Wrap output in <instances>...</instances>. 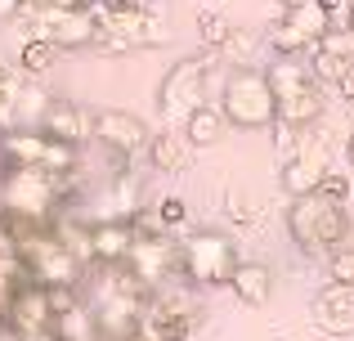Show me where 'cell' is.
<instances>
[{"instance_id":"28","label":"cell","mask_w":354,"mask_h":341,"mask_svg":"<svg viewBox=\"0 0 354 341\" xmlns=\"http://www.w3.org/2000/svg\"><path fill=\"white\" fill-rule=\"evenodd\" d=\"M337 90H341V95H346V99H354V68L346 72V77H341L337 81Z\"/></svg>"},{"instance_id":"6","label":"cell","mask_w":354,"mask_h":341,"mask_svg":"<svg viewBox=\"0 0 354 341\" xmlns=\"http://www.w3.org/2000/svg\"><path fill=\"white\" fill-rule=\"evenodd\" d=\"M328 32H332V14L319 0H292L287 14H278V23L269 27V45H274V54L305 59Z\"/></svg>"},{"instance_id":"19","label":"cell","mask_w":354,"mask_h":341,"mask_svg":"<svg viewBox=\"0 0 354 341\" xmlns=\"http://www.w3.org/2000/svg\"><path fill=\"white\" fill-rule=\"evenodd\" d=\"M59 54H63V45H54L50 36H32V41L18 45V68H23L27 77H45V72L59 63Z\"/></svg>"},{"instance_id":"31","label":"cell","mask_w":354,"mask_h":341,"mask_svg":"<svg viewBox=\"0 0 354 341\" xmlns=\"http://www.w3.org/2000/svg\"><path fill=\"white\" fill-rule=\"evenodd\" d=\"M346 158H350V167H354V131H350V140H346Z\"/></svg>"},{"instance_id":"15","label":"cell","mask_w":354,"mask_h":341,"mask_svg":"<svg viewBox=\"0 0 354 341\" xmlns=\"http://www.w3.org/2000/svg\"><path fill=\"white\" fill-rule=\"evenodd\" d=\"M229 288H234V297L242 306L260 310V306H269V297H274V270H269L265 261H238Z\"/></svg>"},{"instance_id":"20","label":"cell","mask_w":354,"mask_h":341,"mask_svg":"<svg viewBox=\"0 0 354 341\" xmlns=\"http://www.w3.org/2000/svg\"><path fill=\"white\" fill-rule=\"evenodd\" d=\"M54 333H59L63 341H99L104 333H99V324H95V310L90 306H72V310H63V315H54Z\"/></svg>"},{"instance_id":"33","label":"cell","mask_w":354,"mask_h":341,"mask_svg":"<svg viewBox=\"0 0 354 341\" xmlns=\"http://www.w3.org/2000/svg\"><path fill=\"white\" fill-rule=\"evenodd\" d=\"M0 81H5V68H0Z\"/></svg>"},{"instance_id":"11","label":"cell","mask_w":354,"mask_h":341,"mask_svg":"<svg viewBox=\"0 0 354 341\" xmlns=\"http://www.w3.org/2000/svg\"><path fill=\"white\" fill-rule=\"evenodd\" d=\"M193 333V315L175 292H157L144 310V324H139V337L144 341H184Z\"/></svg>"},{"instance_id":"29","label":"cell","mask_w":354,"mask_h":341,"mask_svg":"<svg viewBox=\"0 0 354 341\" xmlns=\"http://www.w3.org/2000/svg\"><path fill=\"white\" fill-rule=\"evenodd\" d=\"M27 341H63V337L54 333V328H45V333H32V337H27Z\"/></svg>"},{"instance_id":"2","label":"cell","mask_w":354,"mask_h":341,"mask_svg":"<svg viewBox=\"0 0 354 341\" xmlns=\"http://www.w3.org/2000/svg\"><path fill=\"white\" fill-rule=\"evenodd\" d=\"M220 108H225L234 131H269L278 122V95L269 72L251 68V63L229 68L225 81H220Z\"/></svg>"},{"instance_id":"23","label":"cell","mask_w":354,"mask_h":341,"mask_svg":"<svg viewBox=\"0 0 354 341\" xmlns=\"http://www.w3.org/2000/svg\"><path fill=\"white\" fill-rule=\"evenodd\" d=\"M251 50H256V36L242 32V27H234V36L220 45V59H225L229 68H238V63H247V59H251Z\"/></svg>"},{"instance_id":"5","label":"cell","mask_w":354,"mask_h":341,"mask_svg":"<svg viewBox=\"0 0 354 341\" xmlns=\"http://www.w3.org/2000/svg\"><path fill=\"white\" fill-rule=\"evenodd\" d=\"M234 270H238V247L229 234L198 229L184 238V279H193L198 288H229Z\"/></svg>"},{"instance_id":"8","label":"cell","mask_w":354,"mask_h":341,"mask_svg":"<svg viewBox=\"0 0 354 341\" xmlns=\"http://www.w3.org/2000/svg\"><path fill=\"white\" fill-rule=\"evenodd\" d=\"M126 265L148 283V288H162V283L180 279L184 274V247H175L166 234H139L130 247Z\"/></svg>"},{"instance_id":"24","label":"cell","mask_w":354,"mask_h":341,"mask_svg":"<svg viewBox=\"0 0 354 341\" xmlns=\"http://www.w3.org/2000/svg\"><path fill=\"white\" fill-rule=\"evenodd\" d=\"M328 283H350L354 288V247L341 243L337 252L328 256Z\"/></svg>"},{"instance_id":"12","label":"cell","mask_w":354,"mask_h":341,"mask_svg":"<svg viewBox=\"0 0 354 341\" xmlns=\"http://www.w3.org/2000/svg\"><path fill=\"white\" fill-rule=\"evenodd\" d=\"M310 315H314V324H319L323 333L350 337L354 333V288L350 283H328V288L314 297Z\"/></svg>"},{"instance_id":"3","label":"cell","mask_w":354,"mask_h":341,"mask_svg":"<svg viewBox=\"0 0 354 341\" xmlns=\"http://www.w3.org/2000/svg\"><path fill=\"white\" fill-rule=\"evenodd\" d=\"M287 234L305 256H332L350 238V211L346 202L305 193V198H292V207H287Z\"/></svg>"},{"instance_id":"13","label":"cell","mask_w":354,"mask_h":341,"mask_svg":"<svg viewBox=\"0 0 354 341\" xmlns=\"http://www.w3.org/2000/svg\"><path fill=\"white\" fill-rule=\"evenodd\" d=\"M139 229L135 220H90V243H95V265H121L135 247Z\"/></svg>"},{"instance_id":"26","label":"cell","mask_w":354,"mask_h":341,"mask_svg":"<svg viewBox=\"0 0 354 341\" xmlns=\"http://www.w3.org/2000/svg\"><path fill=\"white\" fill-rule=\"evenodd\" d=\"M225 202H229V207H225V216H229V220H238V225H251V220H256V211L247 207L242 189H229V193H225Z\"/></svg>"},{"instance_id":"10","label":"cell","mask_w":354,"mask_h":341,"mask_svg":"<svg viewBox=\"0 0 354 341\" xmlns=\"http://www.w3.org/2000/svg\"><path fill=\"white\" fill-rule=\"evenodd\" d=\"M332 171V149L328 135H305V144L283 162V189L292 198H305V193H319L323 175Z\"/></svg>"},{"instance_id":"1","label":"cell","mask_w":354,"mask_h":341,"mask_svg":"<svg viewBox=\"0 0 354 341\" xmlns=\"http://www.w3.org/2000/svg\"><path fill=\"white\" fill-rule=\"evenodd\" d=\"M72 189H77V175H54L41 167H5L0 171V216L27 220V225H54Z\"/></svg>"},{"instance_id":"9","label":"cell","mask_w":354,"mask_h":341,"mask_svg":"<svg viewBox=\"0 0 354 341\" xmlns=\"http://www.w3.org/2000/svg\"><path fill=\"white\" fill-rule=\"evenodd\" d=\"M54 297H50V288L45 283H36V279H23V283H14V292H9V301H5V324L14 328V333H23V337H32V333H45V328H54Z\"/></svg>"},{"instance_id":"14","label":"cell","mask_w":354,"mask_h":341,"mask_svg":"<svg viewBox=\"0 0 354 341\" xmlns=\"http://www.w3.org/2000/svg\"><path fill=\"white\" fill-rule=\"evenodd\" d=\"M41 131H50L54 140H68V144H86V140H95V113L72 104V99H54Z\"/></svg>"},{"instance_id":"25","label":"cell","mask_w":354,"mask_h":341,"mask_svg":"<svg viewBox=\"0 0 354 341\" xmlns=\"http://www.w3.org/2000/svg\"><path fill=\"white\" fill-rule=\"evenodd\" d=\"M319 193H323V198H332V202H346L350 198V175L328 171V175H323V184H319Z\"/></svg>"},{"instance_id":"18","label":"cell","mask_w":354,"mask_h":341,"mask_svg":"<svg viewBox=\"0 0 354 341\" xmlns=\"http://www.w3.org/2000/svg\"><path fill=\"white\" fill-rule=\"evenodd\" d=\"M225 131H229V117H225L220 104H202L198 113L184 122V140H189L193 149H211V144H220Z\"/></svg>"},{"instance_id":"21","label":"cell","mask_w":354,"mask_h":341,"mask_svg":"<svg viewBox=\"0 0 354 341\" xmlns=\"http://www.w3.org/2000/svg\"><path fill=\"white\" fill-rule=\"evenodd\" d=\"M198 36H202V45H207V50H220V45L234 36V23H229L225 14H211V9H202V14H198Z\"/></svg>"},{"instance_id":"17","label":"cell","mask_w":354,"mask_h":341,"mask_svg":"<svg viewBox=\"0 0 354 341\" xmlns=\"http://www.w3.org/2000/svg\"><path fill=\"white\" fill-rule=\"evenodd\" d=\"M148 167L162 171V175H180L184 167H189V140H180L175 126L153 131V140H148Z\"/></svg>"},{"instance_id":"4","label":"cell","mask_w":354,"mask_h":341,"mask_svg":"<svg viewBox=\"0 0 354 341\" xmlns=\"http://www.w3.org/2000/svg\"><path fill=\"white\" fill-rule=\"evenodd\" d=\"M220 63H225V59H220V50H207V45H202V54H189V59H180L171 72H166L162 86H157V113H162L166 126L180 131V126L189 122L202 104H207V95H211V68H220Z\"/></svg>"},{"instance_id":"27","label":"cell","mask_w":354,"mask_h":341,"mask_svg":"<svg viewBox=\"0 0 354 341\" xmlns=\"http://www.w3.org/2000/svg\"><path fill=\"white\" fill-rule=\"evenodd\" d=\"M18 9H23V0H0V23H14Z\"/></svg>"},{"instance_id":"16","label":"cell","mask_w":354,"mask_h":341,"mask_svg":"<svg viewBox=\"0 0 354 341\" xmlns=\"http://www.w3.org/2000/svg\"><path fill=\"white\" fill-rule=\"evenodd\" d=\"M323 108H328V99H323V81H314V86L278 99V122L296 126V131H314V122L323 117Z\"/></svg>"},{"instance_id":"30","label":"cell","mask_w":354,"mask_h":341,"mask_svg":"<svg viewBox=\"0 0 354 341\" xmlns=\"http://www.w3.org/2000/svg\"><path fill=\"white\" fill-rule=\"evenodd\" d=\"M0 341H27V337H23V333H14V328L5 324V328H0Z\"/></svg>"},{"instance_id":"22","label":"cell","mask_w":354,"mask_h":341,"mask_svg":"<svg viewBox=\"0 0 354 341\" xmlns=\"http://www.w3.org/2000/svg\"><path fill=\"white\" fill-rule=\"evenodd\" d=\"M157 225L162 229H184L189 225V202H184L180 193H166V198L157 202Z\"/></svg>"},{"instance_id":"32","label":"cell","mask_w":354,"mask_h":341,"mask_svg":"<svg viewBox=\"0 0 354 341\" xmlns=\"http://www.w3.org/2000/svg\"><path fill=\"white\" fill-rule=\"evenodd\" d=\"M346 27H350V32H354V5H350V14H346Z\"/></svg>"},{"instance_id":"7","label":"cell","mask_w":354,"mask_h":341,"mask_svg":"<svg viewBox=\"0 0 354 341\" xmlns=\"http://www.w3.org/2000/svg\"><path fill=\"white\" fill-rule=\"evenodd\" d=\"M95 140L104 144L108 153H117L126 167H139V162L148 158V140H153V131H148L144 117L126 113V108H99V113H95Z\"/></svg>"}]
</instances>
